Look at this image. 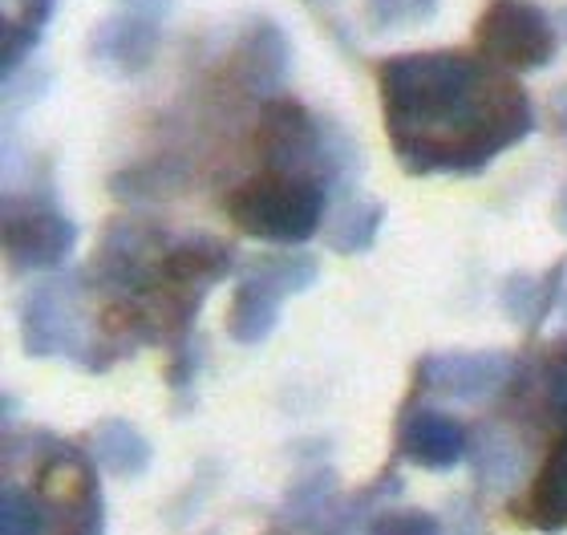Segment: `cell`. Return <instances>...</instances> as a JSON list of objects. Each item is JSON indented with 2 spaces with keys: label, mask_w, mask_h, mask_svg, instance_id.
<instances>
[{
  "label": "cell",
  "mask_w": 567,
  "mask_h": 535,
  "mask_svg": "<svg viewBox=\"0 0 567 535\" xmlns=\"http://www.w3.org/2000/svg\"><path fill=\"white\" fill-rule=\"evenodd\" d=\"M559 24L539 0H486L474 21V45L486 61L511 73L551 65L559 53Z\"/></svg>",
  "instance_id": "obj_5"
},
{
  "label": "cell",
  "mask_w": 567,
  "mask_h": 535,
  "mask_svg": "<svg viewBox=\"0 0 567 535\" xmlns=\"http://www.w3.org/2000/svg\"><path fill=\"white\" fill-rule=\"evenodd\" d=\"M539 390H544L547 405L567 422V337H559L556 346H547L539 357Z\"/></svg>",
  "instance_id": "obj_21"
},
{
  "label": "cell",
  "mask_w": 567,
  "mask_h": 535,
  "mask_svg": "<svg viewBox=\"0 0 567 535\" xmlns=\"http://www.w3.org/2000/svg\"><path fill=\"white\" fill-rule=\"evenodd\" d=\"M231 70L244 82V90L260 97H276L280 85L288 82V70H292V41L276 21L256 17L239 37L236 53H231Z\"/></svg>",
  "instance_id": "obj_9"
},
{
  "label": "cell",
  "mask_w": 567,
  "mask_h": 535,
  "mask_svg": "<svg viewBox=\"0 0 567 535\" xmlns=\"http://www.w3.org/2000/svg\"><path fill=\"white\" fill-rule=\"evenodd\" d=\"M122 9L142 12V17H151V21H163V17H171L175 0H122Z\"/></svg>",
  "instance_id": "obj_23"
},
{
  "label": "cell",
  "mask_w": 567,
  "mask_h": 535,
  "mask_svg": "<svg viewBox=\"0 0 567 535\" xmlns=\"http://www.w3.org/2000/svg\"><path fill=\"white\" fill-rule=\"evenodd\" d=\"M365 535H446L442 519L430 512H381L369 519Z\"/></svg>",
  "instance_id": "obj_22"
},
{
  "label": "cell",
  "mask_w": 567,
  "mask_h": 535,
  "mask_svg": "<svg viewBox=\"0 0 567 535\" xmlns=\"http://www.w3.org/2000/svg\"><path fill=\"white\" fill-rule=\"evenodd\" d=\"M515 378V357L507 349H446L430 353L417 366V390L458 398V402H478L498 393Z\"/></svg>",
  "instance_id": "obj_8"
},
{
  "label": "cell",
  "mask_w": 567,
  "mask_h": 535,
  "mask_svg": "<svg viewBox=\"0 0 567 535\" xmlns=\"http://www.w3.org/2000/svg\"><path fill=\"white\" fill-rule=\"evenodd\" d=\"M556 312H559V321L567 325V280H564V297H559V309Z\"/></svg>",
  "instance_id": "obj_25"
},
{
  "label": "cell",
  "mask_w": 567,
  "mask_h": 535,
  "mask_svg": "<svg viewBox=\"0 0 567 535\" xmlns=\"http://www.w3.org/2000/svg\"><path fill=\"white\" fill-rule=\"evenodd\" d=\"M471 451V434L442 410H414L402 422L398 454L422 471H454Z\"/></svg>",
  "instance_id": "obj_11"
},
{
  "label": "cell",
  "mask_w": 567,
  "mask_h": 535,
  "mask_svg": "<svg viewBox=\"0 0 567 535\" xmlns=\"http://www.w3.org/2000/svg\"><path fill=\"white\" fill-rule=\"evenodd\" d=\"M471 459H474V479H478V487H486V491H511L523 475L519 442L498 426L474 430Z\"/></svg>",
  "instance_id": "obj_17"
},
{
  "label": "cell",
  "mask_w": 567,
  "mask_h": 535,
  "mask_svg": "<svg viewBox=\"0 0 567 535\" xmlns=\"http://www.w3.org/2000/svg\"><path fill=\"white\" fill-rule=\"evenodd\" d=\"M329 191L332 187H324L317 178L268 171V175L231 191L227 215L239 232L292 248V244H305L320 232L324 215H329Z\"/></svg>",
  "instance_id": "obj_4"
},
{
  "label": "cell",
  "mask_w": 567,
  "mask_h": 535,
  "mask_svg": "<svg viewBox=\"0 0 567 535\" xmlns=\"http://www.w3.org/2000/svg\"><path fill=\"white\" fill-rule=\"evenodd\" d=\"M41 475L53 487V500H41L37 491L4 479L0 491V535H53V512L65 515L82 535H102L106 507L97 491L90 451H73L70 442L49 439V454Z\"/></svg>",
  "instance_id": "obj_2"
},
{
  "label": "cell",
  "mask_w": 567,
  "mask_h": 535,
  "mask_svg": "<svg viewBox=\"0 0 567 535\" xmlns=\"http://www.w3.org/2000/svg\"><path fill=\"white\" fill-rule=\"evenodd\" d=\"M378 94L410 175H474L535 131L519 78L466 49L393 53L378 65Z\"/></svg>",
  "instance_id": "obj_1"
},
{
  "label": "cell",
  "mask_w": 567,
  "mask_h": 535,
  "mask_svg": "<svg viewBox=\"0 0 567 535\" xmlns=\"http://www.w3.org/2000/svg\"><path fill=\"white\" fill-rule=\"evenodd\" d=\"M556 227L559 232H567V187L559 191V199H556Z\"/></svg>",
  "instance_id": "obj_24"
},
{
  "label": "cell",
  "mask_w": 567,
  "mask_h": 535,
  "mask_svg": "<svg viewBox=\"0 0 567 535\" xmlns=\"http://www.w3.org/2000/svg\"><path fill=\"white\" fill-rule=\"evenodd\" d=\"M564 280H567V264H551L544 276L539 272H515L503 280V312L511 321L527 329V333H539L544 321L559 309V297H564Z\"/></svg>",
  "instance_id": "obj_12"
},
{
  "label": "cell",
  "mask_w": 567,
  "mask_h": 535,
  "mask_svg": "<svg viewBox=\"0 0 567 535\" xmlns=\"http://www.w3.org/2000/svg\"><path fill=\"white\" fill-rule=\"evenodd\" d=\"M90 61L118 73H142L158 53V21L142 12H114L106 21L94 24V33L85 41Z\"/></svg>",
  "instance_id": "obj_10"
},
{
  "label": "cell",
  "mask_w": 567,
  "mask_h": 535,
  "mask_svg": "<svg viewBox=\"0 0 567 535\" xmlns=\"http://www.w3.org/2000/svg\"><path fill=\"white\" fill-rule=\"evenodd\" d=\"M90 459L114 479H138L151 471L154 451L138 426L110 418V422H97V430L90 434Z\"/></svg>",
  "instance_id": "obj_14"
},
{
  "label": "cell",
  "mask_w": 567,
  "mask_h": 535,
  "mask_svg": "<svg viewBox=\"0 0 567 535\" xmlns=\"http://www.w3.org/2000/svg\"><path fill=\"white\" fill-rule=\"evenodd\" d=\"M381 224H385V203L369 199V195H349V199L337 207V215H332L324 239H329V248L341 251V256H361V251H369L378 244Z\"/></svg>",
  "instance_id": "obj_18"
},
{
  "label": "cell",
  "mask_w": 567,
  "mask_h": 535,
  "mask_svg": "<svg viewBox=\"0 0 567 535\" xmlns=\"http://www.w3.org/2000/svg\"><path fill=\"white\" fill-rule=\"evenodd\" d=\"M527 519L539 532H564L567 527V422L559 439L551 442L544 466L532 483V500H527Z\"/></svg>",
  "instance_id": "obj_15"
},
{
  "label": "cell",
  "mask_w": 567,
  "mask_h": 535,
  "mask_svg": "<svg viewBox=\"0 0 567 535\" xmlns=\"http://www.w3.org/2000/svg\"><path fill=\"white\" fill-rule=\"evenodd\" d=\"M284 292L276 285H268L264 276L244 272L236 288V300L227 309V337L239 346H264L272 337L276 321H280Z\"/></svg>",
  "instance_id": "obj_13"
},
{
  "label": "cell",
  "mask_w": 567,
  "mask_h": 535,
  "mask_svg": "<svg viewBox=\"0 0 567 535\" xmlns=\"http://www.w3.org/2000/svg\"><path fill=\"white\" fill-rule=\"evenodd\" d=\"M53 12H58V0H4V53H0L4 78H17L29 65Z\"/></svg>",
  "instance_id": "obj_16"
},
{
  "label": "cell",
  "mask_w": 567,
  "mask_h": 535,
  "mask_svg": "<svg viewBox=\"0 0 567 535\" xmlns=\"http://www.w3.org/2000/svg\"><path fill=\"white\" fill-rule=\"evenodd\" d=\"M78 248V224L49 191L4 199V256L17 272H58Z\"/></svg>",
  "instance_id": "obj_7"
},
{
  "label": "cell",
  "mask_w": 567,
  "mask_h": 535,
  "mask_svg": "<svg viewBox=\"0 0 567 535\" xmlns=\"http://www.w3.org/2000/svg\"><path fill=\"white\" fill-rule=\"evenodd\" d=\"M260 158L280 175L317 178L324 187H349L361 151L341 126L317 119L292 97H268L260 110Z\"/></svg>",
  "instance_id": "obj_3"
},
{
  "label": "cell",
  "mask_w": 567,
  "mask_h": 535,
  "mask_svg": "<svg viewBox=\"0 0 567 535\" xmlns=\"http://www.w3.org/2000/svg\"><path fill=\"white\" fill-rule=\"evenodd\" d=\"M21 346L29 357L45 361V357H73V361H90L94 341L85 333L82 317V276L78 272H53L41 285L24 292L21 305Z\"/></svg>",
  "instance_id": "obj_6"
},
{
  "label": "cell",
  "mask_w": 567,
  "mask_h": 535,
  "mask_svg": "<svg viewBox=\"0 0 567 535\" xmlns=\"http://www.w3.org/2000/svg\"><path fill=\"white\" fill-rule=\"evenodd\" d=\"M248 272L264 276L268 285H276L284 292V297H296V292H305V288L317 285V260L312 256H305V251H296V256H256V260L248 264Z\"/></svg>",
  "instance_id": "obj_20"
},
{
  "label": "cell",
  "mask_w": 567,
  "mask_h": 535,
  "mask_svg": "<svg viewBox=\"0 0 567 535\" xmlns=\"http://www.w3.org/2000/svg\"><path fill=\"white\" fill-rule=\"evenodd\" d=\"M556 24H559V33H564V37H567V4H564V9H559V12H556Z\"/></svg>",
  "instance_id": "obj_26"
},
{
  "label": "cell",
  "mask_w": 567,
  "mask_h": 535,
  "mask_svg": "<svg viewBox=\"0 0 567 535\" xmlns=\"http://www.w3.org/2000/svg\"><path fill=\"white\" fill-rule=\"evenodd\" d=\"M332 503H337V475H332L329 466H320V471H308L292 491H288V500H284V519L288 527H308L324 519L332 512Z\"/></svg>",
  "instance_id": "obj_19"
}]
</instances>
